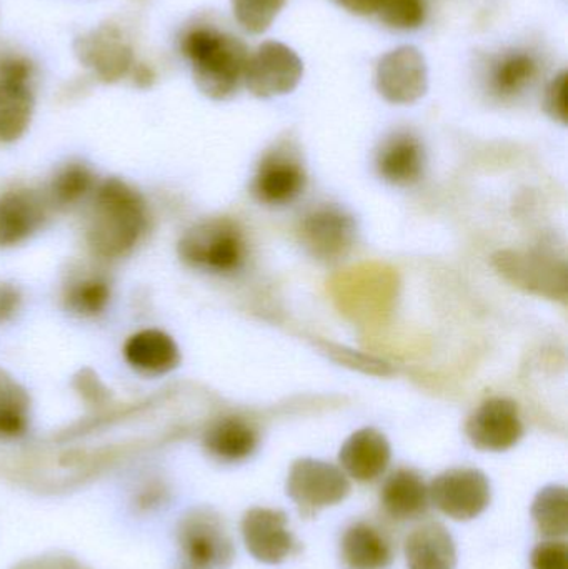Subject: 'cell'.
<instances>
[{"instance_id":"obj_1","label":"cell","mask_w":568,"mask_h":569,"mask_svg":"<svg viewBox=\"0 0 568 569\" xmlns=\"http://www.w3.org/2000/svg\"><path fill=\"white\" fill-rule=\"evenodd\" d=\"M147 223L142 196L123 180L107 179L93 193L87 240L97 256L119 259L139 243Z\"/></svg>"},{"instance_id":"obj_2","label":"cell","mask_w":568,"mask_h":569,"mask_svg":"<svg viewBox=\"0 0 568 569\" xmlns=\"http://www.w3.org/2000/svg\"><path fill=\"white\" fill-rule=\"evenodd\" d=\"M180 47L192 63L193 79L203 96L213 100L236 96L249 60L243 42L219 30L200 27L186 33Z\"/></svg>"},{"instance_id":"obj_3","label":"cell","mask_w":568,"mask_h":569,"mask_svg":"<svg viewBox=\"0 0 568 569\" xmlns=\"http://www.w3.org/2000/svg\"><path fill=\"white\" fill-rule=\"evenodd\" d=\"M179 256L193 269L230 273L242 266L246 247L233 223L212 220L187 230L179 242Z\"/></svg>"},{"instance_id":"obj_4","label":"cell","mask_w":568,"mask_h":569,"mask_svg":"<svg viewBox=\"0 0 568 569\" xmlns=\"http://www.w3.org/2000/svg\"><path fill=\"white\" fill-rule=\"evenodd\" d=\"M349 478L340 468L313 458H300L290 468L287 495L303 510L333 507L350 495Z\"/></svg>"},{"instance_id":"obj_5","label":"cell","mask_w":568,"mask_h":569,"mask_svg":"<svg viewBox=\"0 0 568 569\" xmlns=\"http://www.w3.org/2000/svg\"><path fill=\"white\" fill-rule=\"evenodd\" d=\"M430 501L447 517L469 521L490 505V481L476 468H454L439 475L429 487Z\"/></svg>"},{"instance_id":"obj_6","label":"cell","mask_w":568,"mask_h":569,"mask_svg":"<svg viewBox=\"0 0 568 569\" xmlns=\"http://www.w3.org/2000/svg\"><path fill=\"white\" fill-rule=\"evenodd\" d=\"M302 76V60L289 46L266 42L247 60L243 82L259 99H272L292 92Z\"/></svg>"},{"instance_id":"obj_7","label":"cell","mask_w":568,"mask_h":569,"mask_svg":"<svg viewBox=\"0 0 568 569\" xmlns=\"http://www.w3.org/2000/svg\"><path fill=\"white\" fill-rule=\"evenodd\" d=\"M377 90L390 103H413L426 96L429 70L426 57L412 46L386 53L377 67Z\"/></svg>"},{"instance_id":"obj_8","label":"cell","mask_w":568,"mask_h":569,"mask_svg":"<svg viewBox=\"0 0 568 569\" xmlns=\"http://www.w3.org/2000/svg\"><path fill=\"white\" fill-rule=\"evenodd\" d=\"M494 266L507 280L530 293L566 301V263L539 253L499 252L494 256Z\"/></svg>"},{"instance_id":"obj_9","label":"cell","mask_w":568,"mask_h":569,"mask_svg":"<svg viewBox=\"0 0 568 569\" xmlns=\"http://www.w3.org/2000/svg\"><path fill=\"white\" fill-rule=\"evenodd\" d=\"M470 443L482 451H507L524 437L519 408L507 398L484 401L466 425Z\"/></svg>"},{"instance_id":"obj_10","label":"cell","mask_w":568,"mask_h":569,"mask_svg":"<svg viewBox=\"0 0 568 569\" xmlns=\"http://www.w3.org/2000/svg\"><path fill=\"white\" fill-rule=\"evenodd\" d=\"M300 236L303 246L317 259H340L356 243V220L340 207H319L303 217Z\"/></svg>"},{"instance_id":"obj_11","label":"cell","mask_w":568,"mask_h":569,"mask_svg":"<svg viewBox=\"0 0 568 569\" xmlns=\"http://www.w3.org/2000/svg\"><path fill=\"white\" fill-rule=\"evenodd\" d=\"M179 543L192 569L223 568L232 561V543L217 518L193 511L180 525Z\"/></svg>"},{"instance_id":"obj_12","label":"cell","mask_w":568,"mask_h":569,"mask_svg":"<svg viewBox=\"0 0 568 569\" xmlns=\"http://www.w3.org/2000/svg\"><path fill=\"white\" fill-rule=\"evenodd\" d=\"M283 511L252 508L243 515L242 537L249 553L260 563H283L297 548Z\"/></svg>"},{"instance_id":"obj_13","label":"cell","mask_w":568,"mask_h":569,"mask_svg":"<svg viewBox=\"0 0 568 569\" xmlns=\"http://www.w3.org/2000/svg\"><path fill=\"white\" fill-rule=\"evenodd\" d=\"M76 53L83 66L106 82L122 79L133 67L132 47L113 26H100L87 36L79 37Z\"/></svg>"},{"instance_id":"obj_14","label":"cell","mask_w":568,"mask_h":569,"mask_svg":"<svg viewBox=\"0 0 568 569\" xmlns=\"http://www.w3.org/2000/svg\"><path fill=\"white\" fill-rule=\"evenodd\" d=\"M390 458L389 440L376 428H362L350 435L339 453L343 471L360 483L379 478L389 467Z\"/></svg>"},{"instance_id":"obj_15","label":"cell","mask_w":568,"mask_h":569,"mask_svg":"<svg viewBox=\"0 0 568 569\" xmlns=\"http://www.w3.org/2000/svg\"><path fill=\"white\" fill-rule=\"evenodd\" d=\"M46 219V200L32 190H13L0 197V249L19 246Z\"/></svg>"},{"instance_id":"obj_16","label":"cell","mask_w":568,"mask_h":569,"mask_svg":"<svg viewBox=\"0 0 568 569\" xmlns=\"http://www.w3.org/2000/svg\"><path fill=\"white\" fill-rule=\"evenodd\" d=\"M123 358L139 373L160 377L179 367L180 351L166 331L142 330L126 341Z\"/></svg>"},{"instance_id":"obj_17","label":"cell","mask_w":568,"mask_h":569,"mask_svg":"<svg viewBox=\"0 0 568 569\" xmlns=\"http://www.w3.org/2000/svg\"><path fill=\"white\" fill-rule=\"evenodd\" d=\"M306 186V172L299 163L282 157H272L260 166L252 190L260 202L282 207L299 199Z\"/></svg>"},{"instance_id":"obj_18","label":"cell","mask_w":568,"mask_h":569,"mask_svg":"<svg viewBox=\"0 0 568 569\" xmlns=\"http://www.w3.org/2000/svg\"><path fill=\"white\" fill-rule=\"evenodd\" d=\"M423 169L426 153L422 143L409 133H399L390 139L377 156L379 176L392 186H412L422 177Z\"/></svg>"},{"instance_id":"obj_19","label":"cell","mask_w":568,"mask_h":569,"mask_svg":"<svg viewBox=\"0 0 568 569\" xmlns=\"http://www.w3.org/2000/svg\"><path fill=\"white\" fill-rule=\"evenodd\" d=\"M380 500L387 515L396 520H416L429 510V487L417 471L402 468L387 478Z\"/></svg>"},{"instance_id":"obj_20","label":"cell","mask_w":568,"mask_h":569,"mask_svg":"<svg viewBox=\"0 0 568 569\" xmlns=\"http://www.w3.org/2000/svg\"><path fill=\"white\" fill-rule=\"evenodd\" d=\"M406 558L409 569H456L457 550L452 535L444 525H422L407 538Z\"/></svg>"},{"instance_id":"obj_21","label":"cell","mask_w":568,"mask_h":569,"mask_svg":"<svg viewBox=\"0 0 568 569\" xmlns=\"http://www.w3.org/2000/svg\"><path fill=\"white\" fill-rule=\"evenodd\" d=\"M203 447L217 460L237 463L252 457L259 447V435L242 418H222L207 430Z\"/></svg>"},{"instance_id":"obj_22","label":"cell","mask_w":568,"mask_h":569,"mask_svg":"<svg viewBox=\"0 0 568 569\" xmlns=\"http://www.w3.org/2000/svg\"><path fill=\"white\" fill-rule=\"evenodd\" d=\"M342 558L349 569H387L392 563V550L376 528L357 523L343 535Z\"/></svg>"},{"instance_id":"obj_23","label":"cell","mask_w":568,"mask_h":569,"mask_svg":"<svg viewBox=\"0 0 568 569\" xmlns=\"http://www.w3.org/2000/svg\"><path fill=\"white\" fill-rule=\"evenodd\" d=\"M33 112L29 86L0 82V143L16 142L26 133Z\"/></svg>"},{"instance_id":"obj_24","label":"cell","mask_w":568,"mask_h":569,"mask_svg":"<svg viewBox=\"0 0 568 569\" xmlns=\"http://www.w3.org/2000/svg\"><path fill=\"white\" fill-rule=\"evenodd\" d=\"M30 398L26 388L0 368V440L26 435L30 421Z\"/></svg>"},{"instance_id":"obj_25","label":"cell","mask_w":568,"mask_h":569,"mask_svg":"<svg viewBox=\"0 0 568 569\" xmlns=\"http://www.w3.org/2000/svg\"><path fill=\"white\" fill-rule=\"evenodd\" d=\"M539 63L532 53H506L494 66L490 73V87L499 97H514L526 90L536 80Z\"/></svg>"},{"instance_id":"obj_26","label":"cell","mask_w":568,"mask_h":569,"mask_svg":"<svg viewBox=\"0 0 568 569\" xmlns=\"http://www.w3.org/2000/svg\"><path fill=\"white\" fill-rule=\"evenodd\" d=\"M532 518L540 533L547 538H562L568 533L567 488L550 485L537 493Z\"/></svg>"},{"instance_id":"obj_27","label":"cell","mask_w":568,"mask_h":569,"mask_svg":"<svg viewBox=\"0 0 568 569\" xmlns=\"http://www.w3.org/2000/svg\"><path fill=\"white\" fill-rule=\"evenodd\" d=\"M92 170L86 163L72 162L63 166L50 180L47 202L53 207H70L80 202L93 189Z\"/></svg>"},{"instance_id":"obj_28","label":"cell","mask_w":568,"mask_h":569,"mask_svg":"<svg viewBox=\"0 0 568 569\" xmlns=\"http://www.w3.org/2000/svg\"><path fill=\"white\" fill-rule=\"evenodd\" d=\"M109 301V283L99 277H90L70 284L66 295L67 308L79 317H96L102 313Z\"/></svg>"},{"instance_id":"obj_29","label":"cell","mask_w":568,"mask_h":569,"mask_svg":"<svg viewBox=\"0 0 568 569\" xmlns=\"http://www.w3.org/2000/svg\"><path fill=\"white\" fill-rule=\"evenodd\" d=\"M286 0H232L233 16L249 33H263L279 16Z\"/></svg>"},{"instance_id":"obj_30","label":"cell","mask_w":568,"mask_h":569,"mask_svg":"<svg viewBox=\"0 0 568 569\" xmlns=\"http://www.w3.org/2000/svg\"><path fill=\"white\" fill-rule=\"evenodd\" d=\"M379 16L382 22L392 29H419L426 20V2L423 0H383Z\"/></svg>"},{"instance_id":"obj_31","label":"cell","mask_w":568,"mask_h":569,"mask_svg":"<svg viewBox=\"0 0 568 569\" xmlns=\"http://www.w3.org/2000/svg\"><path fill=\"white\" fill-rule=\"evenodd\" d=\"M532 569H568V548L564 541H546L534 548Z\"/></svg>"},{"instance_id":"obj_32","label":"cell","mask_w":568,"mask_h":569,"mask_svg":"<svg viewBox=\"0 0 568 569\" xmlns=\"http://www.w3.org/2000/svg\"><path fill=\"white\" fill-rule=\"evenodd\" d=\"M546 112L557 122L567 123V72H560L547 87Z\"/></svg>"},{"instance_id":"obj_33","label":"cell","mask_w":568,"mask_h":569,"mask_svg":"<svg viewBox=\"0 0 568 569\" xmlns=\"http://www.w3.org/2000/svg\"><path fill=\"white\" fill-rule=\"evenodd\" d=\"M32 66L22 57H3L0 60V82L22 83L29 86Z\"/></svg>"},{"instance_id":"obj_34","label":"cell","mask_w":568,"mask_h":569,"mask_svg":"<svg viewBox=\"0 0 568 569\" xmlns=\"http://www.w3.org/2000/svg\"><path fill=\"white\" fill-rule=\"evenodd\" d=\"M20 291L13 284L0 283V323H6L19 311Z\"/></svg>"},{"instance_id":"obj_35","label":"cell","mask_w":568,"mask_h":569,"mask_svg":"<svg viewBox=\"0 0 568 569\" xmlns=\"http://www.w3.org/2000/svg\"><path fill=\"white\" fill-rule=\"evenodd\" d=\"M337 3L356 16H372L379 12L383 0H337Z\"/></svg>"},{"instance_id":"obj_36","label":"cell","mask_w":568,"mask_h":569,"mask_svg":"<svg viewBox=\"0 0 568 569\" xmlns=\"http://www.w3.org/2000/svg\"><path fill=\"white\" fill-rule=\"evenodd\" d=\"M17 569H83L69 558H42V560H33L30 563L22 565Z\"/></svg>"},{"instance_id":"obj_37","label":"cell","mask_w":568,"mask_h":569,"mask_svg":"<svg viewBox=\"0 0 568 569\" xmlns=\"http://www.w3.org/2000/svg\"><path fill=\"white\" fill-rule=\"evenodd\" d=\"M133 77H136V83L140 87H149L150 83L153 82V72L150 67L143 66V63H140V66H133Z\"/></svg>"}]
</instances>
